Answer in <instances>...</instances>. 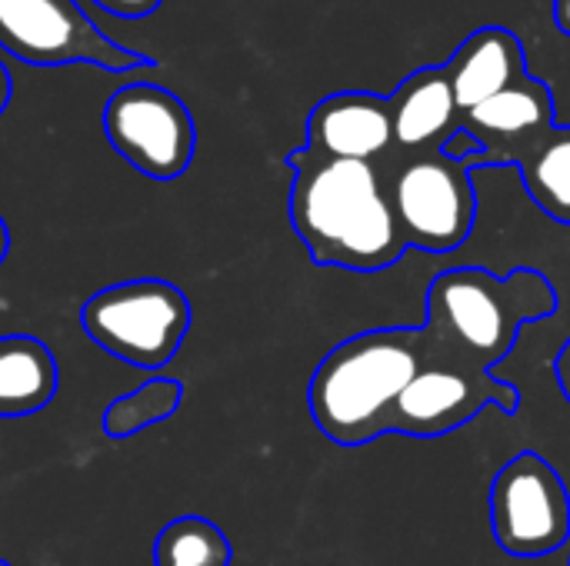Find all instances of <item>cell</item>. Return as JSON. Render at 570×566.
<instances>
[{
  "label": "cell",
  "mask_w": 570,
  "mask_h": 566,
  "mask_svg": "<svg viewBox=\"0 0 570 566\" xmlns=\"http://www.w3.org/2000/svg\"><path fill=\"white\" fill-rule=\"evenodd\" d=\"M558 304L554 284L531 267L511 277H494L484 267H454L431 280L421 334L431 350L491 370L514 350L521 327L554 317Z\"/></svg>",
  "instance_id": "obj_2"
},
{
  "label": "cell",
  "mask_w": 570,
  "mask_h": 566,
  "mask_svg": "<svg viewBox=\"0 0 570 566\" xmlns=\"http://www.w3.org/2000/svg\"><path fill=\"white\" fill-rule=\"evenodd\" d=\"M307 153L327 160L384 163L394 150L387 97L371 90H341L324 97L307 117Z\"/></svg>",
  "instance_id": "obj_11"
},
{
  "label": "cell",
  "mask_w": 570,
  "mask_h": 566,
  "mask_svg": "<svg viewBox=\"0 0 570 566\" xmlns=\"http://www.w3.org/2000/svg\"><path fill=\"white\" fill-rule=\"evenodd\" d=\"M387 103L394 123V150L387 160L444 150L451 137L461 130V110L444 67L414 70L407 80H401V87L387 97Z\"/></svg>",
  "instance_id": "obj_12"
},
{
  "label": "cell",
  "mask_w": 570,
  "mask_h": 566,
  "mask_svg": "<svg viewBox=\"0 0 570 566\" xmlns=\"http://www.w3.org/2000/svg\"><path fill=\"white\" fill-rule=\"evenodd\" d=\"M57 394L53 354L33 337L0 340V417H27L43 410Z\"/></svg>",
  "instance_id": "obj_14"
},
{
  "label": "cell",
  "mask_w": 570,
  "mask_h": 566,
  "mask_svg": "<svg viewBox=\"0 0 570 566\" xmlns=\"http://www.w3.org/2000/svg\"><path fill=\"white\" fill-rule=\"evenodd\" d=\"M154 566H230V544L217 524L180 517L157 534Z\"/></svg>",
  "instance_id": "obj_16"
},
{
  "label": "cell",
  "mask_w": 570,
  "mask_h": 566,
  "mask_svg": "<svg viewBox=\"0 0 570 566\" xmlns=\"http://www.w3.org/2000/svg\"><path fill=\"white\" fill-rule=\"evenodd\" d=\"M424 350L421 327H381L337 344L314 370L307 390L317 430L341 447H364L384 437Z\"/></svg>",
  "instance_id": "obj_3"
},
{
  "label": "cell",
  "mask_w": 570,
  "mask_h": 566,
  "mask_svg": "<svg viewBox=\"0 0 570 566\" xmlns=\"http://www.w3.org/2000/svg\"><path fill=\"white\" fill-rule=\"evenodd\" d=\"M554 374H558V384H561L564 400L570 404V337L564 340V347H561V354H558V360H554Z\"/></svg>",
  "instance_id": "obj_19"
},
{
  "label": "cell",
  "mask_w": 570,
  "mask_h": 566,
  "mask_svg": "<svg viewBox=\"0 0 570 566\" xmlns=\"http://www.w3.org/2000/svg\"><path fill=\"white\" fill-rule=\"evenodd\" d=\"M184 397V387L177 380H147L144 387H137L134 394L117 397L107 410H104V434L107 437H130L140 434L150 424L167 420L177 404Z\"/></svg>",
  "instance_id": "obj_17"
},
{
  "label": "cell",
  "mask_w": 570,
  "mask_h": 566,
  "mask_svg": "<svg viewBox=\"0 0 570 566\" xmlns=\"http://www.w3.org/2000/svg\"><path fill=\"white\" fill-rule=\"evenodd\" d=\"M0 566H10V564H3V560H0Z\"/></svg>",
  "instance_id": "obj_22"
},
{
  "label": "cell",
  "mask_w": 570,
  "mask_h": 566,
  "mask_svg": "<svg viewBox=\"0 0 570 566\" xmlns=\"http://www.w3.org/2000/svg\"><path fill=\"white\" fill-rule=\"evenodd\" d=\"M10 93H13V83H10L7 67L0 63V113H3V110H7V103H10Z\"/></svg>",
  "instance_id": "obj_20"
},
{
  "label": "cell",
  "mask_w": 570,
  "mask_h": 566,
  "mask_svg": "<svg viewBox=\"0 0 570 566\" xmlns=\"http://www.w3.org/2000/svg\"><path fill=\"white\" fill-rule=\"evenodd\" d=\"M94 3L117 13V17H124V20H140V17H147V13H154L160 7V0H94Z\"/></svg>",
  "instance_id": "obj_18"
},
{
  "label": "cell",
  "mask_w": 570,
  "mask_h": 566,
  "mask_svg": "<svg viewBox=\"0 0 570 566\" xmlns=\"http://www.w3.org/2000/svg\"><path fill=\"white\" fill-rule=\"evenodd\" d=\"M83 330L110 357L157 370L174 360L187 330L190 304L167 280H127L83 304Z\"/></svg>",
  "instance_id": "obj_5"
},
{
  "label": "cell",
  "mask_w": 570,
  "mask_h": 566,
  "mask_svg": "<svg viewBox=\"0 0 570 566\" xmlns=\"http://www.w3.org/2000/svg\"><path fill=\"white\" fill-rule=\"evenodd\" d=\"M391 210L404 234L407 250L451 254L474 234L478 193L468 157L444 150L394 157L381 163Z\"/></svg>",
  "instance_id": "obj_4"
},
{
  "label": "cell",
  "mask_w": 570,
  "mask_h": 566,
  "mask_svg": "<svg viewBox=\"0 0 570 566\" xmlns=\"http://www.w3.org/2000/svg\"><path fill=\"white\" fill-rule=\"evenodd\" d=\"M458 110L468 113L491 100L494 93L514 87L528 77V57L521 40L504 27H481L474 30L454 57L444 63Z\"/></svg>",
  "instance_id": "obj_13"
},
{
  "label": "cell",
  "mask_w": 570,
  "mask_h": 566,
  "mask_svg": "<svg viewBox=\"0 0 570 566\" xmlns=\"http://www.w3.org/2000/svg\"><path fill=\"white\" fill-rule=\"evenodd\" d=\"M7 250H10V234H7V224L0 217V264L7 260Z\"/></svg>",
  "instance_id": "obj_21"
},
{
  "label": "cell",
  "mask_w": 570,
  "mask_h": 566,
  "mask_svg": "<svg viewBox=\"0 0 570 566\" xmlns=\"http://www.w3.org/2000/svg\"><path fill=\"white\" fill-rule=\"evenodd\" d=\"M104 133L114 150L150 180L180 177L197 147L190 110L157 83L120 87L104 107Z\"/></svg>",
  "instance_id": "obj_9"
},
{
  "label": "cell",
  "mask_w": 570,
  "mask_h": 566,
  "mask_svg": "<svg viewBox=\"0 0 570 566\" xmlns=\"http://www.w3.org/2000/svg\"><path fill=\"white\" fill-rule=\"evenodd\" d=\"M491 534L511 557H551L570 540V494L561 474L534 450L511 457L488 494Z\"/></svg>",
  "instance_id": "obj_7"
},
{
  "label": "cell",
  "mask_w": 570,
  "mask_h": 566,
  "mask_svg": "<svg viewBox=\"0 0 570 566\" xmlns=\"http://www.w3.org/2000/svg\"><path fill=\"white\" fill-rule=\"evenodd\" d=\"M0 47L23 63H94L120 73L154 67L150 57L117 47L73 0H0Z\"/></svg>",
  "instance_id": "obj_8"
},
{
  "label": "cell",
  "mask_w": 570,
  "mask_h": 566,
  "mask_svg": "<svg viewBox=\"0 0 570 566\" xmlns=\"http://www.w3.org/2000/svg\"><path fill=\"white\" fill-rule=\"evenodd\" d=\"M531 200L558 224L570 227V127H551L521 163Z\"/></svg>",
  "instance_id": "obj_15"
},
{
  "label": "cell",
  "mask_w": 570,
  "mask_h": 566,
  "mask_svg": "<svg viewBox=\"0 0 570 566\" xmlns=\"http://www.w3.org/2000/svg\"><path fill=\"white\" fill-rule=\"evenodd\" d=\"M551 127H554V93L548 83L528 73L514 87L461 113V130L478 143V153L468 157V163L471 170L521 167Z\"/></svg>",
  "instance_id": "obj_10"
},
{
  "label": "cell",
  "mask_w": 570,
  "mask_h": 566,
  "mask_svg": "<svg viewBox=\"0 0 570 566\" xmlns=\"http://www.w3.org/2000/svg\"><path fill=\"white\" fill-rule=\"evenodd\" d=\"M488 407H501L511 417L521 407V390L508 380L491 377V370L484 367L428 347L417 374L394 404L387 434L417 440L448 437Z\"/></svg>",
  "instance_id": "obj_6"
},
{
  "label": "cell",
  "mask_w": 570,
  "mask_h": 566,
  "mask_svg": "<svg viewBox=\"0 0 570 566\" xmlns=\"http://www.w3.org/2000/svg\"><path fill=\"white\" fill-rule=\"evenodd\" d=\"M568 566H570V564H568Z\"/></svg>",
  "instance_id": "obj_23"
},
{
  "label": "cell",
  "mask_w": 570,
  "mask_h": 566,
  "mask_svg": "<svg viewBox=\"0 0 570 566\" xmlns=\"http://www.w3.org/2000/svg\"><path fill=\"white\" fill-rule=\"evenodd\" d=\"M287 167L294 170L291 224L314 264L377 274L407 254L377 163L294 150Z\"/></svg>",
  "instance_id": "obj_1"
}]
</instances>
